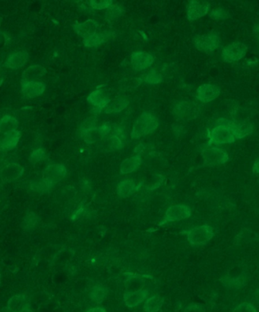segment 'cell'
I'll return each mask as SVG.
<instances>
[{
    "mask_svg": "<svg viewBox=\"0 0 259 312\" xmlns=\"http://www.w3.org/2000/svg\"><path fill=\"white\" fill-rule=\"evenodd\" d=\"M142 184H135L132 180H125L120 182L117 187V194L120 198H127L135 194Z\"/></svg>",
    "mask_w": 259,
    "mask_h": 312,
    "instance_id": "cb8c5ba5",
    "label": "cell"
},
{
    "mask_svg": "<svg viewBox=\"0 0 259 312\" xmlns=\"http://www.w3.org/2000/svg\"><path fill=\"white\" fill-rule=\"evenodd\" d=\"M253 172L254 174H259V158L256 159L253 164Z\"/></svg>",
    "mask_w": 259,
    "mask_h": 312,
    "instance_id": "c3c4849f",
    "label": "cell"
},
{
    "mask_svg": "<svg viewBox=\"0 0 259 312\" xmlns=\"http://www.w3.org/2000/svg\"><path fill=\"white\" fill-rule=\"evenodd\" d=\"M142 79L141 78H131V79H126L121 80L120 83H121L122 89H135V88L139 86L142 84Z\"/></svg>",
    "mask_w": 259,
    "mask_h": 312,
    "instance_id": "d590c367",
    "label": "cell"
},
{
    "mask_svg": "<svg viewBox=\"0 0 259 312\" xmlns=\"http://www.w3.org/2000/svg\"><path fill=\"white\" fill-rule=\"evenodd\" d=\"M146 145L142 143V144L138 145V146L135 148L134 152H135V153H138V155L141 154V153H143L144 152H145V149H146Z\"/></svg>",
    "mask_w": 259,
    "mask_h": 312,
    "instance_id": "7dc6e473",
    "label": "cell"
},
{
    "mask_svg": "<svg viewBox=\"0 0 259 312\" xmlns=\"http://www.w3.org/2000/svg\"><path fill=\"white\" fill-rule=\"evenodd\" d=\"M86 312H107L106 310L104 308L101 307H95L94 309H89Z\"/></svg>",
    "mask_w": 259,
    "mask_h": 312,
    "instance_id": "681fc988",
    "label": "cell"
},
{
    "mask_svg": "<svg viewBox=\"0 0 259 312\" xmlns=\"http://www.w3.org/2000/svg\"><path fill=\"white\" fill-rule=\"evenodd\" d=\"M247 50V46L242 42H233L223 48L222 59L227 63L237 62L246 56Z\"/></svg>",
    "mask_w": 259,
    "mask_h": 312,
    "instance_id": "52a82bcc",
    "label": "cell"
},
{
    "mask_svg": "<svg viewBox=\"0 0 259 312\" xmlns=\"http://www.w3.org/2000/svg\"><path fill=\"white\" fill-rule=\"evenodd\" d=\"M142 164V157L140 155L132 156V157L127 158L122 162L121 165H120V172L123 175L132 173V172L138 170Z\"/></svg>",
    "mask_w": 259,
    "mask_h": 312,
    "instance_id": "d4e9b609",
    "label": "cell"
},
{
    "mask_svg": "<svg viewBox=\"0 0 259 312\" xmlns=\"http://www.w3.org/2000/svg\"><path fill=\"white\" fill-rule=\"evenodd\" d=\"M67 174V169L63 164L50 165L45 168L42 178L52 187L61 181Z\"/></svg>",
    "mask_w": 259,
    "mask_h": 312,
    "instance_id": "ba28073f",
    "label": "cell"
},
{
    "mask_svg": "<svg viewBox=\"0 0 259 312\" xmlns=\"http://www.w3.org/2000/svg\"><path fill=\"white\" fill-rule=\"evenodd\" d=\"M87 100L90 105L101 109L106 108L111 101L106 93L102 89H97L90 93Z\"/></svg>",
    "mask_w": 259,
    "mask_h": 312,
    "instance_id": "44dd1931",
    "label": "cell"
},
{
    "mask_svg": "<svg viewBox=\"0 0 259 312\" xmlns=\"http://www.w3.org/2000/svg\"><path fill=\"white\" fill-rule=\"evenodd\" d=\"M208 137L209 146L230 144L237 140L235 133L230 125V120L227 119L217 120L216 126L210 131Z\"/></svg>",
    "mask_w": 259,
    "mask_h": 312,
    "instance_id": "6da1fadb",
    "label": "cell"
},
{
    "mask_svg": "<svg viewBox=\"0 0 259 312\" xmlns=\"http://www.w3.org/2000/svg\"><path fill=\"white\" fill-rule=\"evenodd\" d=\"M46 74L44 67L39 65L31 66L23 72L22 82H32L43 77Z\"/></svg>",
    "mask_w": 259,
    "mask_h": 312,
    "instance_id": "603a6c76",
    "label": "cell"
},
{
    "mask_svg": "<svg viewBox=\"0 0 259 312\" xmlns=\"http://www.w3.org/2000/svg\"><path fill=\"white\" fill-rule=\"evenodd\" d=\"M201 156L204 160V166H218L229 161L228 153L224 149L220 148H205L201 152Z\"/></svg>",
    "mask_w": 259,
    "mask_h": 312,
    "instance_id": "5b68a950",
    "label": "cell"
},
{
    "mask_svg": "<svg viewBox=\"0 0 259 312\" xmlns=\"http://www.w3.org/2000/svg\"><path fill=\"white\" fill-rule=\"evenodd\" d=\"M158 126V119L154 115L149 112H144L133 124L131 137L136 139L143 135H149L154 132Z\"/></svg>",
    "mask_w": 259,
    "mask_h": 312,
    "instance_id": "7a4b0ae2",
    "label": "cell"
},
{
    "mask_svg": "<svg viewBox=\"0 0 259 312\" xmlns=\"http://www.w3.org/2000/svg\"><path fill=\"white\" fill-rule=\"evenodd\" d=\"M38 217L33 212H27L22 222V227L26 231H31L38 224Z\"/></svg>",
    "mask_w": 259,
    "mask_h": 312,
    "instance_id": "d6a6232c",
    "label": "cell"
},
{
    "mask_svg": "<svg viewBox=\"0 0 259 312\" xmlns=\"http://www.w3.org/2000/svg\"><path fill=\"white\" fill-rule=\"evenodd\" d=\"M22 136V133L19 131H12L4 134L3 139L1 142V149L2 151H9L17 146L19 139Z\"/></svg>",
    "mask_w": 259,
    "mask_h": 312,
    "instance_id": "7402d4cb",
    "label": "cell"
},
{
    "mask_svg": "<svg viewBox=\"0 0 259 312\" xmlns=\"http://www.w3.org/2000/svg\"><path fill=\"white\" fill-rule=\"evenodd\" d=\"M123 141L116 135H112L105 140L104 148L108 152H114L120 150L123 147Z\"/></svg>",
    "mask_w": 259,
    "mask_h": 312,
    "instance_id": "4dcf8cb0",
    "label": "cell"
},
{
    "mask_svg": "<svg viewBox=\"0 0 259 312\" xmlns=\"http://www.w3.org/2000/svg\"><path fill=\"white\" fill-rule=\"evenodd\" d=\"M233 312H257V310L253 304L244 302L235 308Z\"/></svg>",
    "mask_w": 259,
    "mask_h": 312,
    "instance_id": "7bdbcfd3",
    "label": "cell"
},
{
    "mask_svg": "<svg viewBox=\"0 0 259 312\" xmlns=\"http://www.w3.org/2000/svg\"><path fill=\"white\" fill-rule=\"evenodd\" d=\"M19 125V120L16 117H12L9 115H5L0 122V132L2 134H5L9 131H16Z\"/></svg>",
    "mask_w": 259,
    "mask_h": 312,
    "instance_id": "83f0119b",
    "label": "cell"
},
{
    "mask_svg": "<svg viewBox=\"0 0 259 312\" xmlns=\"http://www.w3.org/2000/svg\"><path fill=\"white\" fill-rule=\"evenodd\" d=\"M124 12V8L122 5L113 4L107 10L106 13H105V19L108 22L114 21L115 19L123 16Z\"/></svg>",
    "mask_w": 259,
    "mask_h": 312,
    "instance_id": "1f68e13d",
    "label": "cell"
},
{
    "mask_svg": "<svg viewBox=\"0 0 259 312\" xmlns=\"http://www.w3.org/2000/svg\"><path fill=\"white\" fill-rule=\"evenodd\" d=\"M193 43L195 48L199 51L212 53L220 46L221 39L216 33L211 32L205 35H196L193 39Z\"/></svg>",
    "mask_w": 259,
    "mask_h": 312,
    "instance_id": "277c9868",
    "label": "cell"
},
{
    "mask_svg": "<svg viewBox=\"0 0 259 312\" xmlns=\"http://www.w3.org/2000/svg\"><path fill=\"white\" fill-rule=\"evenodd\" d=\"M30 187L33 191H37V192H46L52 188L51 186L49 185L43 178L32 180L30 184Z\"/></svg>",
    "mask_w": 259,
    "mask_h": 312,
    "instance_id": "e575fe53",
    "label": "cell"
},
{
    "mask_svg": "<svg viewBox=\"0 0 259 312\" xmlns=\"http://www.w3.org/2000/svg\"><path fill=\"white\" fill-rule=\"evenodd\" d=\"M97 119L95 117H88L86 119L85 121L83 122V124H82L80 127L81 135L87 132V131L92 130V129L97 128Z\"/></svg>",
    "mask_w": 259,
    "mask_h": 312,
    "instance_id": "60d3db41",
    "label": "cell"
},
{
    "mask_svg": "<svg viewBox=\"0 0 259 312\" xmlns=\"http://www.w3.org/2000/svg\"><path fill=\"white\" fill-rule=\"evenodd\" d=\"M237 139H243L253 132V124L248 120H230Z\"/></svg>",
    "mask_w": 259,
    "mask_h": 312,
    "instance_id": "ac0fdd59",
    "label": "cell"
},
{
    "mask_svg": "<svg viewBox=\"0 0 259 312\" xmlns=\"http://www.w3.org/2000/svg\"><path fill=\"white\" fill-rule=\"evenodd\" d=\"M192 216V209L184 204L174 205L167 209L164 216V223L181 221L190 218Z\"/></svg>",
    "mask_w": 259,
    "mask_h": 312,
    "instance_id": "9c48e42d",
    "label": "cell"
},
{
    "mask_svg": "<svg viewBox=\"0 0 259 312\" xmlns=\"http://www.w3.org/2000/svg\"><path fill=\"white\" fill-rule=\"evenodd\" d=\"M209 17L215 21H220V20H225V19H228L229 13L223 8H216L210 12Z\"/></svg>",
    "mask_w": 259,
    "mask_h": 312,
    "instance_id": "74e56055",
    "label": "cell"
},
{
    "mask_svg": "<svg viewBox=\"0 0 259 312\" xmlns=\"http://www.w3.org/2000/svg\"><path fill=\"white\" fill-rule=\"evenodd\" d=\"M87 3L92 9L102 10V9H108V8L110 7L111 5H113V1L112 0H101V1L91 0V1H87Z\"/></svg>",
    "mask_w": 259,
    "mask_h": 312,
    "instance_id": "f35d334b",
    "label": "cell"
},
{
    "mask_svg": "<svg viewBox=\"0 0 259 312\" xmlns=\"http://www.w3.org/2000/svg\"><path fill=\"white\" fill-rule=\"evenodd\" d=\"M154 59L150 53L144 51L135 52L131 54V63L133 68L137 71L148 69L153 64Z\"/></svg>",
    "mask_w": 259,
    "mask_h": 312,
    "instance_id": "4fadbf2b",
    "label": "cell"
},
{
    "mask_svg": "<svg viewBox=\"0 0 259 312\" xmlns=\"http://www.w3.org/2000/svg\"><path fill=\"white\" fill-rule=\"evenodd\" d=\"M164 303V298L160 295H153L145 301L144 311L145 312H158Z\"/></svg>",
    "mask_w": 259,
    "mask_h": 312,
    "instance_id": "4316f807",
    "label": "cell"
},
{
    "mask_svg": "<svg viewBox=\"0 0 259 312\" xmlns=\"http://www.w3.org/2000/svg\"><path fill=\"white\" fill-rule=\"evenodd\" d=\"M130 277L125 283V287L127 291H137L142 290L145 287V281L140 278L139 276H135L132 273H128Z\"/></svg>",
    "mask_w": 259,
    "mask_h": 312,
    "instance_id": "f1b7e54d",
    "label": "cell"
},
{
    "mask_svg": "<svg viewBox=\"0 0 259 312\" xmlns=\"http://www.w3.org/2000/svg\"><path fill=\"white\" fill-rule=\"evenodd\" d=\"M254 34L256 35V38H257L258 41L259 42V25L256 26L254 28Z\"/></svg>",
    "mask_w": 259,
    "mask_h": 312,
    "instance_id": "816d5d0a",
    "label": "cell"
},
{
    "mask_svg": "<svg viewBox=\"0 0 259 312\" xmlns=\"http://www.w3.org/2000/svg\"><path fill=\"white\" fill-rule=\"evenodd\" d=\"M184 312H205V306L201 304H190L185 309Z\"/></svg>",
    "mask_w": 259,
    "mask_h": 312,
    "instance_id": "ee69618b",
    "label": "cell"
},
{
    "mask_svg": "<svg viewBox=\"0 0 259 312\" xmlns=\"http://www.w3.org/2000/svg\"><path fill=\"white\" fill-rule=\"evenodd\" d=\"M81 135H82L84 140L86 141V142H87L88 144L94 143V142H97L100 138H102L100 135L99 132H98L97 127V128L90 130V131H87V132L82 134Z\"/></svg>",
    "mask_w": 259,
    "mask_h": 312,
    "instance_id": "8d00e7d4",
    "label": "cell"
},
{
    "mask_svg": "<svg viewBox=\"0 0 259 312\" xmlns=\"http://www.w3.org/2000/svg\"><path fill=\"white\" fill-rule=\"evenodd\" d=\"M45 158H46V153L43 149L40 148L31 153L29 160L31 163L35 164L39 161H43Z\"/></svg>",
    "mask_w": 259,
    "mask_h": 312,
    "instance_id": "b9f144b4",
    "label": "cell"
},
{
    "mask_svg": "<svg viewBox=\"0 0 259 312\" xmlns=\"http://www.w3.org/2000/svg\"><path fill=\"white\" fill-rule=\"evenodd\" d=\"M149 292L146 290L137 291H126L124 294V302L128 308H135L145 302Z\"/></svg>",
    "mask_w": 259,
    "mask_h": 312,
    "instance_id": "ffe728a7",
    "label": "cell"
},
{
    "mask_svg": "<svg viewBox=\"0 0 259 312\" xmlns=\"http://www.w3.org/2000/svg\"><path fill=\"white\" fill-rule=\"evenodd\" d=\"M28 60V53L27 52L22 50V51L16 52L12 53L9 57L5 60L4 67L9 69H17L21 67H24Z\"/></svg>",
    "mask_w": 259,
    "mask_h": 312,
    "instance_id": "d6986e66",
    "label": "cell"
},
{
    "mask_svg": "<svg viewBox=\"0 0 259 312\" xmlns=\"http://www.w3.org/2000/svg\"><path fill=\"white\" fill-rule=\"evenodd\" d=\"M24 169L19 164L11 163L5 165L1 171V178L3 182L11 183L22 176Z\"/></svg>",
    "mask_w": 259,
    "mask_h": 312,
    "instance_id": "9a60e30c",
    "label": "cell"
},
{
    "mask_svg": "<svg viewBox=\"0 0 259 312\" xmlns=\"http://www.w3.org/2000/svg\"><path fill=\"white\" fill-rule=\"evenodd\" d=\"M7 309L10 312H31L30 304L24 295H16L9 299Z\"/></svg>",
    "mask_w": 259,
    "mask_h": 312,
    "instance_id": "e0dca14e",
    "label": "cell"
},
{
    "mask_svg": "<svg viewBox=\"0 0 259 312\" xmlns=\"http://www.w3.org/2000/svg\"><path fill=\"white\" fill-rule=\"evenodd\" d=\"M108 292V290L103 286H95L90 290L89 297L91 300L99 302L106 298Z\"/></svg>",
    "mask_w": 259,
    "mask_h": 312,
    "instance_id": "836d02e7",
    "label": "cell"
},
{
    "mask_svg": "<svg viewBox=\"0 0 259 312\" xmlns=\"http://www.w3.org/2000/svg\"><path fill=\"white\" fill-rule=\"evenodd\" d=\"M98 23L97 22L88 19L87 21L82 23H77L72 26L74 31L77 35L83 38L84 39H87L90 37L94 36L97 34V30L98 28Z\"/></svg>",
    "mask_w": 259,
    "mask_h": 312,
    "instance_id": "5bb4252c",
    "label": "cell"
},
{
    "mask_svg": "<svg viewBox=\"0 0 259 312\" xmlns=\"http://www.w3.org/2000/svg\"><path fill=\"white\" fill-rule=\"evenodd\" d=\"M173 113L177 118L183 120H192L199 116L200 108L192 101H183L173 107Z\"/></svg>",
    "mask_w": 259,
    "mask_h": 312,
    "instance_id": "8992f818",
    "label": "cell"
},
{
    "mask_svg": "<svg viewBox=\"0 0 259 312\" xmlns=\"http://www.w3.org/2000/svg\"><path fill=\"white\" fill-rule=\"evenodd\" d=\"M187 240L193 246L205 245L213 239L214 229L209 225H202L194 227L186 232Z\"/></svg>",
    "mask_w": 259,
    "mask_h": 312,
    "instance_id": "3957f363",
    "label": "cell"
},
{
    "mask_svg": "<svg viewBox=\"0 0 259 312\" xmlns=\"http://www.w3.org/2000/svg\"><path fill=\"white\" fill-rule=\"evenodd\" d=\"M113 135H116L118 137L123 140V139L125 138L124 130L121 126L117 125V124H113Z\"/></svg>",
    "mask_w": 259,
    "mask_h": 312,
    "instance_id": "bcb514c9",
    "label": "cell"
},
{
    "mask_svg": "<svg viewBox=\"0 0 259 312\" xmlns=\"http://www.w3.org/2000/svg\"><path fill=\"white\" fill-rule=\"evenodd\" d=\"M220 89L213 84L200 86L196 91V98L202 103H209L220 95Z\"/></svg>",
    "mask_w": 259,
    "mask_h": 312,
    "instance_id": "8fae6325",
    "label": "cell"
},
{
    "mask_svg": "<svg viewBox=\"0 0 259 312\" xmlns=\"http://www.w3.org/2000/svg\"><path fill=\"white\" fill-rule=\"evenodd\" d=\"M209 8L210 4L206 1H190L186 10L188 19L191 22L195 21L208 14Z\"/></svg>",
    "mask_w": 259,
    "mask_h": 312,
    "instance_id": "30bf717a",
    "label": "cell"
},
{
    "mask_svg": "<svg viewBox=\"0 0 259 312\" xmlns=\"http://www.w3.org/2000/svg\"><path fill=\"white\" fill-rule=\"evenodd\" d=\"M46 89V85L42 82H22V91L24 96L34 98L43 94Z\"/></svg>",
    "mask_w": 259,
    "mask_h": 312,
    "instance_id": "2e32d148",
    "label": "cell"
},
{
    "mask_svg": "<svg viewBox=\"0 0 259 312\" xmlns=\"http://www.w3.org/2000/svg\"><path fill=\"white\" fill-rule=\"evenodd\" d=\"M97 130H98V132H99L101 137L104 138L110 133L111 130H112V126L109 123H105V124L99 126V127H97Z\"/></svg>",
    "mask_w": 259,
    "mask_h": 312,
    "instance_id": "f6af8a7d",
    "label": "cell"
},
{
    "mask_svg": "<svg viewBox=\"0 0 259 312\" xmlns=\"http://www.w3.org/2000/svg\"><path fill=\"white\" fill-rule=\"evenodd\" d=\"M162 80V76L157 73L155 69H151L145 78V83L151 85L158 84V83H161Z\"/></svg>",
    "mask_w": 259,
    "mask_h": 312,
    "instance_id": "ab89813d",
    "label": "cell"
},
{
    "mask_svg": "<svg viewBox=\"0 0 259 312\" xmlns=\"http://www.w3.org/2000/svg\"><path fill=\"white\" fill-rule=\"evenodd\" d=\"M83 208H81L80 209H79V210H78V211H77L76 213L74 214V216H72V220H75V219L79 218V216H80L81 215L83 214Z\"/></svg>",
    "mask_w": 259,
    "mask_h": 312,
    "instance_id": "f907efd6",
    "label": "cell"
},
{
    "mask_svg": "<svg viewBox=\"0 0 259 312\" xmlns=\"http://www.w3.org/2000/svg\"><path fill=\"white\" fill-rule=\"evenodd\" d=\"M221 282L227 288L238 290L245 287L247 283V273L246 271H242L239 274L229 273L222 278Z\"/></svg>",
    "mask_w": 259,
    "mask_h": 312,
    "instance_id": "7c38bea8",
    "label": "cell"
},
{
    "mask_svg": "<svg viewBox=\"0 0 259 312\" xmlns=\"http://www.w3.org/2000/svg\"><path fill=\"white\" fill-rule=\"evenodd\" d=\"M129 102L127 98H119L117 99L110 101L109 105L105 108V113H119L124 110L128 106Z\"/></svg>",
    "mask_w": 259,
    "mask_h": 312,
    "instance_id": "f546056e",
    "label": "cell"
},
{
    "mask_svg": "<svg viewBox=\"0 0 259 312\" xmlns=\"http://www.w3.org/2000/svg\"><path fill=\"white\" fill-rule=\"evenodd\" d=\"M256 297H257L258 299H259V290H258L257 291H256Z\"/></svg>",
    "mask_w": 259,
    "mask_h": 312,
    "instance_id": "f5cc1de1",
    "label": "cell"
},
{
    "mask_svg": "<svg viewBox=\"0 0 259 312\" xmlns=\"http://www.w3.org/2000/svg\"><path fill=\"white\" fill-rule=\"evenodd\" d=\"M113 32L104 31V32L97 33L94 36L90 37L87 39L83 40V45L87 47H94L99 46L102 44L106 43L113 37Z\"/></svg>",
    "mask_w": 259,
    "mask_h": 312,
    "instance_id": "484cf974",
    "label": "cell"
}]
</instances>
